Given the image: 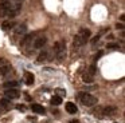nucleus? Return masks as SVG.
Listing matches in <instances>:
<instances>
[{
	"label": "nucleus",
	"mask_w": 125,
	"mask_h": 123,
	"mask_svg": "<svg viewBox=\"0 0 125 123\" xmlns=\"http://www.w3.org/2000/svg\"><path fill=\"white\" fill-rule=\"evenodd\" d=\"M79 100H81V103L86 107H92V106H94V104L98 103V99L89 92H81L79 94Z\"/></svg>",
	"instance_id": "obj_2"
},
{
	"label": "nucleus",
	"mask_w": 125,
	"mask_h": 123,
	"mask_svg": "<svg viewBox=\"0 0 125 123\" xmlns=\"http://www.w3.org/2000/svg\"><path fill=\"white\" fill-rule=\"evenodd\" d=\"M26 32H27V26H26V24H19V26L15 27V36L24 35Z\"/></svg>",
	"instance_id": "obj_6"
},
{
	"label": "nucleus",
	"mask_w": 125,
	"mask_h": 123,
	"mask_svg": "<svg viewBox=\"0 0 125 123\" xmlns=\"http://www.w3.org/2000/svg\"><path fill=\"white\" fill-rule=\"evenodd\" d=\"M14 27H15V23H14V21H10V20L4 21V23L1 24V28H3L4 31H7V29H11V28H14Z\"/></svg>",
	"instance_id": "obj_17"
},
{
	"label": "nucleus",
	"mask_w": 125,
	"mask_h": 123,
	"mask_svg": "<svg viewBox=\"0 0 125 123\" xmlns=\"http://www.w3.org/2000/svg\"><path fill=\"white\" fill-rule=\"evenodd\" d=\"M118 47L120 45L117 44V43H108V44H106V48H108V50H118Z\"/></svg>",
	"instance_id": "obj_20"
},
{
	"label": "nucleus",
	"mask_w": 125,
	"mask_h": 123,
	"mask_svg": "<svg viewBox=\"0 0 125 123\" xmlns=\"http://www.w3.org/2000/svg\"><path fill=\"white\" fill-rule=\"evenodd\" d=\"M116 28L117 29H124V24H122V23H117L116 24Z\"/></svg>",
	"instance_id": "obj_24"
},
{
	"label": "nucleus",
	"mask_w": 125,
	"mask_h": 123,
	"mask_svg": "<svg viewBox=\"0 0 125 123\" xmlns=\"http://www.w3.org/2000/svg\"><path fill=\"white\" fill-rule=\"evenodd\" d=\"M24 80H26V84L27 86H32L34 80H35V76H34V74H31V72H26L24 74Z\"/></svg>",
	"instance_id": "obj_12"
},
{
	"label": "nucleus",
	"mask_w": 125,
	"mask_h": 123,
	"mask_svg": "<svg viewBox=\"0 0 125 123\" xmlns=\"http://www.w3.org/2000/svg\"><path fill=\"white\" fill-rule=\"evenodd\" d=\"M4 95H6V98H8V99H18L20 96V91L16 90V88H6Z\"/></svg>",
	"instance_id": "obj_4"
},
{
	"label": "nucleus",
	"mask_w": 125,
	"mask_h": 123,
	"mask_svg": "<svg viewBox=\"0 0 125 123\" xmlns=\"http://www.w3.org/2000/svg\"><path fill=\"white\" fill-rule=\"evenodd\" d=\"M70 123H78V120H77V119L75 120H70Z\"/></svg>",
	"instance_id": "obj_28"
},
{
	"label": "nucleus",
	"mask_w": 125,
	"mask_h": 123,
	"mask_svg": "<svg viewBox=\"0 0 125 123\" xmlns=\"http://www.w3.org/2000/svg\"><path fill=\"white\" fill-rule=\"evenodd\" d=\"M47 56H49V52H47L46 50H43V51H42V52L38 55V58H36V62H38V63H43V62L47 60Z\"/></svg>",
	"instance_id": "obj_13"
},
{
	"label": "nucleus",
	"mask_w": 125,
	"mask_h": 123,
	"mask_svg": "<svg viewBox=\"0 0 125 123\" xmlns=\"http://www.w3.org/2000/svg\"><path fill=\"white\" fill-rule=\"evenodd\" d=\"M85 43H86V40H85V39H82V37L79 36L78 34H77L75 36H74V40H73L74 47H77V48H78V47H82V45H83Z\"/></svg>",
	"instance_id": "obj_7"
},
{
	"label": "nucleus",
	"mask_w": 125,
	"mask_h": 123,
	"mask_svg": "<svg viewBox=\"0 0 125 123\" xmlns=\"http://www.w3.org/2000/svg\"><path fill=\"white\" fill-rule=\"evenodd\" d=\"M18 84H19V83L15 82V80H10V82H6L3 86H4L6 88H16V87H18Z\"/></svg>",
	"instance_id": "obj_19"
},
{
	"label": "nucleus",
	"mask_w": 125,
	"mask_h": 123,
	"mask_svg": "<svg viewBox=\"0 0 125 123\" xmlns=\"http://www.w3.org/2000/svg\"><path fill=\"white\" fill-rule=\"evenodd\" d=\"M16 110H19V111H26V106L19 104V106H16Z\"/></svg>",
	"instance_id": "obj_23"
},
{
	"label": "nucleus",
	"mask_w": 125,
	"mask_h": 123,
	"mask_svg": "<svg viewBox=\"0 0 125 123\" xmlns=\"http://www.w3.org/2000/svg\"><path fill=\"white\" fill-rule=\"evenodd\" d=\"M102 53H104V52H102V51H100V52H98V53H97V55H95V58H94V59H95V60H97V59H98V58H100V56H101V55H102Z\"/></svg>",
	"instance_id": "obj_25"
},
{
	"label": "nucleus",
	"mask_w": 125,
	"mask_h": 123,
	"mask_svg": "<svg viewBox=\"0 0 125 123\" xmlns=\"http://www.w3.org/2000/svg\"><path fill=\"white\" fill-rule=\"evenodd\" d=\"M98 40H100V35H97V36L93 37V39H92V44H95V43H97Z\"/></svg>",
	"instance_id": "obj_22"
},
{
	"label": "nucleus",
	"mask_w": 125,
	"mask_h": 123,
	"mask_svg": "<svg viewBox=\"0 0 125 123\" xmlns=\"http://www.w3.org/2000/svg\"><path fill=\"white\" fill-rule=\"evenodd\" d=\"M57 91L61 94V95H66V91H65V90H57Z\"/></svg>",
	"instance_id": "obj_26"
},
{
	"label": "nucleus",
	"mask_w": 125,
	"mask_h": 123,
	"mask_svg": "<svg viewBox=\"0 0 125 123\" xmlns=\"http://www.w3.org/2000/svg\"><path fill=\"white\" fill-rule=\"evenodd\" d=\"M82 80H83L85 83H89V84H90V83L94 82V76H93V75H90L89 72L86 71L83 75H82Z\"/></svg>",
	"instance_id": "obj_14"
},
{
	"label": "nucleus",
	"mask_w": 125,
	"mask_h": 123,
	"mask_svg": "<svg viewBox=\"0 0 125 123\" xmlns=\"http://www.w3.org/2000/svg\"><path fill=\"white\" fill-rule=\"evenodd\" d=\"M4 63H6V59H3V58H0V66H3Z\"/></svg>",
	"instance_id": "obj_27"
},
{
	"label": "nucleus",
	"mask_w": 125,
	"mask_h": 123,
	"mask_svg": "<svg viewBox=\"0 0 125 123\" xmlns=\"http://www.w3.org/2000/svg\"><path fill=\"white\" fill-rule=\"evenodd\" d=\"M78 35L82 37V39H85L87 42V40L90 39V35H92V32H90V29H87V28H81L79 29V32H78Z\"/></svg>",
	"instance_id": "obj_8"
},
{
	"label": "nucleus",
	"mask_w": 125,
	"mask_h": 123,
	"mask_svg": "<svg viewBox=\"0 0 125 123\" xmlns=\"http://www.w3.org/2000/svg\"><path fill=\"white\" fill-rule=\"evenodd\" d=\"M100 114H104L102 116H113V115L117 114V108L113 106H108V107H102V108H100L98 111H94V115L95 116H100Z\"/></svg>",
	"instance_id": "obj_3"
},
{
	"label": "nucleus",
	"mask_w": 125,
	"mask_h": 123,
	"mask_svg": "<svg viewBox=\"0 0 125 123\" xmlns=\"http://www.w3.org/2000/svg\"><path fill=\"white\" fill-rule=\"evenodd\" d=\"M46 43H47V37L46 36H39V37H36V39L34 40V48L41 50V48H43L44 45H46Z\"/></svg>",
	"instance_id": "obj_5"
},
{
	"label": "nucleus",
	"mask_w": 125,
	"mask_h": 123,
	"mask_svg": "<svg viewBox=\"0 0 125 123\" xmlns=\"http://www.w3.org/2000/svg\"><path fill=\"white\" fill-rule=\"evenodd\" d=\"M10 106H11V99L8 98H3L0 99V107H3V108H10Z\"/></svg>",
	"instance_id": "obj_15"
},
{
	"label": "nucleus",
	"mask_w": 125,
	"mask_h": 123,
	"mask_svg": "<svg viewBox=\"0 0 125 123\" xmlns=\"http://www.w3.org/2000/svg\"><path fill=\"white\" fill-rule=\"evenodd\" d=\"M32 39H34V35H32V34L26 35V36L22 39V43H20V44H22V45H27L28 43H31V42H32Z\"/></svg>",
	"instance_id": "obj_16"
},
{
	"label": "nucleus",
	"mask_w": 125,
	"mask_h": 123,
	"mask_svg": "<svg viewBox=\"0 0 125 123\" xmlns=\"http://www.w3.org/2000/svg\"><path fill=\"white\" fill-rule=\"evenodd\" d=\"M95 71H97V67H95V64H92V66L89 67V70H87V72H89L90 75H93V76L95 75Z\"/></svg>",
	"instance_id": "obj_21"
},
{
	"label": "nucleus",
	"mask_w": 125,
	"mask_h": 123,
	"mask_svg": "<svg viewBox=\"0 0 125 123\" xmlns=\"http://www.w3.org/2000/svg\"><path fill=\"white\" fill-rule=\"evenodd\" d=\"M11 71H12V67L8 66V64L0 66V76H6V75H8Z\"/></svg>",
	"instance_id": "obj_9"
},
{
	"label": "nucleus",
	"mask_w": 125,
	"mask_h": 123,
	"mask_svg": "<svg viewBox=\"0 0 125 123\" xmlns=\"http://www.w3.org/2000/svg\"><path fill=\"white\" fill-rule=\"evenodd\" d=\"M66 111H67L69 114H75V112L78 111V107L75 106V103L69 102V103H66Z\"/></svg>",
	"instance_id": "obj_10"
},
{
	"label": "nucleus",
	"mask_w": 125,
	"mask_h": 123,
	"mask_svg": "<svg viewBox=\"0 0 125 123\" xmlns=\"http://www.w3.org/2000/svg\"><path fill=\"white\" fill-rule=\"evenodd\" d=\"M61 103H62V96L54 95V96L51 98V104H54V106H59Z\"/></svg>",
	"instance_id": "obj_18"
},
{
	"label": "nucleus",
	"mask_w": 125,
	"mask_h": 123,
	"mask_svg": "<svg viewBox=\"0 0 125 123\" xmlns=\"http://www.w3.org/2000/svg\"><path fill=\"white\" fill-rule=\"evenodd\" d=\"M31 110H32L35 114H44V107L43 106H41V104H38V103H34V104H31Z\"/></svg>",
	"instance_id": "obj_11"
},
{
	"label": "nucleus",
	"mask_w": 125,
	"mask_h": 123,
	"mask_svg": "<svg viewBox=\"0 0 125 123\" xmlns=\"http://www.w3.org/2000/svg\"><path fill=\"white\" fill-rule=\"evenodd\" d=\"M54 55L57 60L63 62L66 58V43L65 40H58L54 44Z\"/></svg>",
	"instance_id": "obj_1"
}]
</instances>
